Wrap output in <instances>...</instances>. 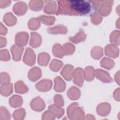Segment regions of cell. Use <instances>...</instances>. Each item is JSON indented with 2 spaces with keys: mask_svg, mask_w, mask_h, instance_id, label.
<instances>
[{
  "mask_svg": "<svg viewBox=\"0 0 120 120\" xmlns=\"http://www.w3.org/2000/svg\"><path fill=\"white\" fill-rule=\"evenodd\" d=\"M57 14L81 15L88 14L90 10L89 1L85 0H59Z\"/></svg>",
  "mask_w": 120,
  "mask_h": 120,
  "instance_id": "cell-1",
  "label": "cell"
},
{
  "mask_svg": "<svg viewBox=\"0 0 120 120\" xmlns=\"http://www.w3.org/2000/svg\"><path fill=\"white\" fill-rule=\"evenodd\" d=\"M113 3V0L101 1L98 7L99 13L103 16H107L110 13L111 11Z\"/></svg>",
  "mask_w": 120,
  "mask_h": 120,
  "instance_id": "cell-2",
  "label": "cell"
},
{
  "mask_svg": "<svg viewBox=\"0 0 120 120\" xmlns=\"http://www.w3.org/2000/svg\"><path fill=\"white\" fill-rule=\"evenodd\" d=\"M84 73L80 68H76L73 72L72 76L74 78V83L76 85L82 87L83 82Z\"/></svg>",
  "mask_w": 120,
  "mask_h": 120,
  "instance_id": "cell-3",
  "label": "cell"
},
{
  "mask_svg": "<svg viewBox=\"0 0 120 120\" xmlns=\"http://www.w3.org/2000/svg\"><path fill=\"white\" fill-rule=\"evenodd\" d=\"M35 59L36 55L34 51L29 47L27 48L23 57L24 62L29 66H32L35 64Z\"/></svg>",
  "mask_w": 120,
  "mask_h": 120,
  "instance_id": "cell-4",
  "label": "cell"
},
{
  "mask_svg": "<svg viewBox=\"0 0 120 120\" xmlns=\"http://www.w3.org/2000/svg\"><path fill=\"white\" fill-rule=\"evenodd\" d=\"M29 39V35L25 32L17 33L15 37V42L17 45L22 47L27 45Z\"/></svg>",
  "mask_w": 120,
  "mask_h": 120,
  "instance_id": "cell-5",
  "label": "cell"
},
{
  "mask_svg": "<svg viewBox=\"0 0 120 120\" xmlns=\"http://www.w3.org/2000/svg\"><path fill=\"white\" fill-rule=\"evenodd\" d=\"M95 75L98 79L104 82H110L112 81L109 74L107 72L100 69H98L95 71Z\"/></svg>",
  "mask_w": 120,
  "mask_h": 120,
  "instance_id": "cell-6",
  "label": "cell"
},
{
  "mask_svg": "<svg viewBox=\"0 0 120 120\" xmlns=\"http://www.w3.org/2000/svg\"><path fill=\"white\" fill-rule=\"evenodd\" d=\"M52 86V82L49 79H43L36 84L37 89L39 91L49 90Z\"/></svg>",
  "mask_w": 120,
  "mask_h": 120,
  "instance_id": "cell-7",
  "label": "cell"
},
{
  "mask_svg": "<svg viewBox=\"0 0 120 120\" xmlns=\"http://www.w3.org/2000/svg\"><path fill=\"white\" fill-rule=\"evenodd\" d=\"M13 10L17 15H23L27 12V5L24 2H18L14 5Z\"/></svg>",
  "mask_w": 120,
  "mask_h": 120,
  "instance_id": "cell-8",
  "label": "cell"
},
{
  "mask_svg": "<svg viewBox=\"0 0 120 120\" xmlns=\"http://www.w3.org/2000/svg\"><path fill=\"white\" fill-rule=\"evenodd\" d=\"M30 106L33 110L37 111L43 110L45 106L43 100L40 97H37L33 99L31 102Z\"/></svg>",
  "mask_w": 120,
  "mask_h": 120,
  "instance_id": "cell-9",
  "label": "cell"
},
{
  "mask_svg": "<svg viewBox=\"0 0 120 120\" xmlns=\"http://www.w3.org/2000/svg\"><path fill=\"white\" fill-rule=\"evenodd\" d=\"M105 54L112 58H116L119 56V50L118 47L114 45H108L105 47Z\"/></svg>",
  "mask_w": 120,
  "mask_h": 120,
  "instance_id": "cell-10",
  "label": "cell"
},
{
  "mask_svg": "<svg viewBox=\"0 0 120 120\" xmlns=\"http://www.w3.org/2000/svg\"><path fill=\"white\" fill-rule=\"evenodd\" d=\"M42 75V72L38 67H34L32 68L28 73V77L29 79L35 82L39 79Z\"/></svg>",
  "mask_w": 120,
  "mask_h": 120,
  "instance_id": "cell-11",
  "label": "cell"
},
{
  "mask_svg": "<svg viewBox=\"0 0 120 120\" xmlns=\"http://www.w3.org/2000/svg\"><path fill=\"white\" fill-rule=\"evenodd\" d=\"M23 51V48L18 45H14L11 48V51L13 55V59L14 60L18 61L21 60L22 52Z\"/></svg>",
  "mask_w": 120,
  "mask_h": 120,
  "instance_id": "cell-12",
  "label": "cell"
},
{
  "mask_svg": "<svg viewBox=\"0 0 120 120\" xmlns=\"http://www.w3.org/2000/svg\"><path fill=\"white\" fill-rule=\"evenodd\" d=\"M73 68V66L71 65H66L64 67L61 72V74L66 80L70 81L72 79Z\"/></svg>",
  "mask_w": 120,
  "mask_h": 120,
  "instance_id": "cell-13",
  "label": "cell"
},
{
  "mask_svg": "<svg viewBox=\"0 0 120 120\" xmlns=\"http://www.w3.org/2000/svg\"><path fill=\"white\" fill-rule=\"evenodd\" d=\"M42 42V38L41 36L37 33L31 32V38L30 45L32 47L36 48L40 45Z\"/></svg>",
  "mask_w": 120,
  "mask_h": 120,
  "instance_id": "cell-14",
  "label": "cell"
},
{
  "mask_svg": "<svg viewBox=\"0 0 120 120\" xmlns=\"http://www.w3.org/2000/svg\"><path fill=\"white\" fill-rule=\"evenodd\" d=\"M55 85L54 89L56 91L62 92L65 90L66 83L60 76H57L54 79Z\"/></svg>",
  "mask_w": 120,
  "mask_h": 120,
  "instance_id": "cell-15",
  "label": "cell"
},
{
  "mask_svg": "<svg viewBox=\"0 0 120 120\" xmlns=\"http://www.w3.org/2000/svg\"><path fill=\"white\" fill-rule=\"evenodd\" d=\"M67 29L63 25H59L53 27L49 28L47 29L48 33L52 34H66L67 32Z\"/></svg>",
  "mask_w": 120,
  "mask_h": 120,
  "instance_id": "cell-16",
  "label": "cell"
},
{
  "mask_svg": "<svg viewBox=\"0 0 120 120\" xmlns=\"http://www.w3.org/2000/svg\"><path fill=\"white\" fill-rule=\"evenodd\" d=\"M45 6L44 11L45 13L48 14H54L57 10V4L55 1H47Z\"/></svg>",
  "mask_w": 120,
  "mask_h": 120,
  "instance_id": "cell-17",
  "label": "cell"
},
{
  "mask_svg": "<svg viewBox=\"0 0 120 120\" xmlns=\"http://www.w3.org/2000/svg\"><path fill=\"white\" fill-rule=\"evenodd\" d=\"M80 91L76 87L73 86L69 88L67 91V95L71 100H77L80 96Z\"/></svg>",
  "mask_w": 120,
  "mask_h": 120,
  "instance_id": "cell-18",
  "label": "cell"
},
{
  "mask_svg": "<svg viewBox=\"0 0 120 120\" xmlns=\"http://www.w3.org/2000/svg\"><path fill=\"white\" fill-rule=\"evenodd\" d=\"M111 107L109 104L104 103L100 104L97 107V112L100 115H106L109 113Z\"/></svg>",
  "mask_w": 120,
  "mask_h": 120,
  "instance_id": "cell-19",
  "label": "cell"
},
{
  "mask_svg": "<svg viewBox=\"0 0 120 120\" xmlns=\"http://www.w3.org/2000/svg\"><path fill=\"white\" fill-rule=\"evenodd\" d=\"M50 59V55L46 52H42L38 54V62L39 65L43 66L47 65Z\"/></svg>",
  "mask_w": 120,
  "mask_h": 120,
  "instance_id": "cell-20",
  "label": "cell"
},
{
  "mask_svg": "<svg viewBox=\"0 0 120 120\" xmlns=\"http://www.w3.org/2000/svg\"><path fill=\"white\" fill-rule=\"evenodd\" d=\"M3 21L8 26H11L15 25L16 22V18L10 12L6 13L4 17Z\"/></svg>",
  "mask_w": 120,
  "mask_h": 120,
  "instance_id": "cell-21",
  "label": "cell"
},
{
  "mask_svg": "<svg viewBox=\"0 0 120 120\" xmlns=\"http://www.w3.org/2000/svg\"><path fill=\"white\" fill-rule=\"evenodd\" d=\"M86 38V36L84 31L82 30H80L75 36L70 37L69 40L74 43H78L85 40Z\"/></svg>",
  "mask_w": 120,
  "mask_h": 120,
  "instance_id": "cell-22",
  "label": "cell"
},
{
  "mask_svg": "<svg viewBox=\"0 0 120 120\" xmlns=\"http://www.w3.org/2000/svg\"><path fill=\"white\" fill-rule=\"evenodd\" d=\"M30 8L33 11H39L40 10L44 5V2L42 0H30L29 3Z\"/></svg>",
  "mask_w": 120,
  "mask_h": 120,
  "instance_id": "cell-23",
  "label": "cell"
},
{
  "mask_svg": "<svg viewBox=\"0 0 120 120\" xmlns=\"http://www.w3.org/2000/svg\"><path fill=\"white\" fill-rule=\"evenodd\" d=\"M15 88L16 92L21 94L24 93L28 90V87L22 81H19L15 83Z\"/></svg>",
  "mask_w": 120,
  "mask_h": 120,
  "instance_id": "cell-24",
  "label": "cell"
},
{
  "mask_svg": "<svg viewBox=\"0 0 120 120\" xmlns=\"http://www.w3.org/2000/svg\"><path fill=\"white\" fill-rule=\"evenodd\" d=\"M9 104L13 107H17L22 105V99L20 96L14 95L9 99Z\"/></svg>",
  "mask_w": 120,
  "mask_h": 120,
  "instance_id": "cell-25",
  "label": "cell"
},
{
  "mask_svg": "<svg viewBox=\"0 0 120 120\" xmlns=\"http://www.w3.org/2000/svg\"><path fill=\"white\" fill-rule=\"evenodd\" d=\"M13 92L12 84L8 83L2 85L0 87V93L4 96H8Z\"/></svg>",
  "mask_w": 120,
  "mask_h": 120,
  "instance_id": "cell-26",
  "label": "cell"
},
{
  "mask_svg": "<svg viewBox=\"0 0 120 120\" xmlns=\"http://www.w3.org/2000/svg\"><path fill=\"white\" fill-rule=\"evenodd\" d=\"M95 75V70L92 67L89 66L85 68L84 76L85 79L88 81L92 80Z\"/></svg>",
  "mask_w": 120,
  "mask_h": 120,
  "instance_id": "cell-27",
  "label": "cell"
},
{
  "mask_svg": "<svg viewBox=\"0 0 120 120\" xmlns=\"http://www.w3.org/2000/svg\"><path fill=\"white\" fill-rule=\"evenodd\" d=\"M49 109L52 114L53 113L55 116H58H58H59V118L64 113V111L62 108H60V106L56 105H50L49 107Z\"/></svg>",
  "mask_w": 120,
  "mask_h": 120,
  "instance_id": "cell-28",
  "label": "cell"
},
{
  "mask_svg": "<svg viewBox=\"0 0 120 120\" xmlns=\"http://www.w3.org/2000/svg\"><path fill=\"white\" fill-rule=\"evenodd\" d=\"M100 65L103 68L109 70L113 68L114 65V62L112 60L105 57L101 60Z\"/></svg>",
  "mask_w": 120,
  "mask_h": 120,
  "instance_id": "cell-29",
  "label": "cell"
},
{
  "mask_svg": "<svg viewBox=\"0 0 120 120\" xmlns=\"http://www.w3.org/2000/svg\"><path fill=\"white\" fill-rule=\"evenodd\" d=\"M38 19L42 23L47 25H52L53 24L55 21V17L52 16L41 15L39 16Z\"/></svg>",
  "mask_w": 120,
  "mask_h": 120,
  "instance_id": "cell-30",
  "label": "cell"
},
{
  "mask_svg": "<svg viewBox=\"0 0 120 120\" xmlns=\"http://www.w3.org/2000/svg\"><path fill=\"white\" fill-rule=\"evenodd\" d=\"M52 52L54 56L58 58H61L64 55L63 52L62 47L59 44H56L53 45L52 48Z\"/></svg>",
  "mask_w": 120,
  "mask_h": 120,
  "instance_id": "cell-31",
  "label": "cell"
},
{
  "mask_svg": "<svg viewBox=\"0 0 120 120\" xmlns=\"http://www.w3.org/2000/svg\"><path fill=\"white\" fill-rule=\"evenodd\" d=\"M40 22L38 18L31 19L28 22L29 28L32 30H36L40 27Z\"/></svg>",
  "mask_w": 120,
  "mask_h": 120,
  "instance_id": "cell-32",
  "label": "cell"
},
{
  "mask_svg": "<svg viewBox=\"0 0 120 120\" xmlns=\"http://www.w3.org/2000/svg\"><path fill=\"white\" fill-rule=\"evenodd\" d=\"M62 49L64 55H70L74 52L75 47L69 43H66L63 45Z\"/></svg>",
  "mask_w": 120,
  "mask_h": 120,
  "instance_id": "cell-33",
  "label": "cell"
},
{
  "mask_svg": "<svg viewBox=\"0 0 120 120\" xmlns=\"http://www.w3.org/2000/svg\"><path fill=\"white\" fill-rule=\"evenodd\" d=\"M91 54L94 59H99L103 56V49L98 46H95L92 48Z\"/></svg>",
  "mask_w": 120,
  "mask_h": 120,
  "instance_id": "cell-34",
  "label": "cell"
},
{
  "mask_svg": "<svg viewBox=\"0 0 120 120\" xmlns=\"http://www.w3.org/2000/svg\"><path fill=\"white\" fill-rule=\"evenodd\" d=\"M62 66L63 63L62 61L59 60H58L54 59L51 62L50 65V68L52 70L57 72L61 68Z\"/></svg>",
  "mask_w": 120,
  "mask_h": 120,
  "instance_id": "cell-35",
  "label": "cell"
},
{
  "mask_svg": "<svg viewBox=\"0 0 120 120\" xmlns=\"http://www.w3.org/2000/svg\"><path fill=\"white\" fill-rule=\"evenodd\" d=\"M120 31L114 30L112 32L110 35V41L114 45H119Z\"/></svg>",
  "mask_w": 120,
  "mask_h": 120,
  "instance_id": "cell-36",
  "label": "cell"
},
{
  "mask_svg": "<svg viewBox=\"0 0 120 120\" xmlns=\"http://www.w3.org/2000/svg\"><path fill=\"white\" fill-rule=\"evenodd\" d=\"M91 21L93 23L95 24H99L102 20V17L101 16L98 12H94L91 15Z\"/></svg>",
  "mask_w": 120,
  "mask_h": 120,
  "instance_id": "cell-37",
  "label": "cell"
},
{
  "mask_svg": "<svg viewBox=\"0 0 120 120\" xmlns=\"http://www.w3.org/2000/svg\"><path fill=\"white\" fill-rule=\"evenodd\" d=\"M10 77L6 73H0V84L4 85L9 83Z\"/></svg>",
  "mask_w": 120,
  "mask_h": 120,
  "instance_id": "cell-38",
  "label": "cell"
},
{
  "mask_svg": "<svg viewBox=\"0 0 120 120\" xmlns=\"http://www.w3.org/2000/svg\"><path fill=\"white\" fill-rule=\"evenodd\" d=\"M0 60L2 61H8L10 60V55L6 49L0 51Z\"/></svg>",
  "mask_w": 120,
  "mask_h": 120,
  "instance_id": "cell-39",
  "label": "cell"
},
{
  "mask_svg": "<svg viewBox=\"0 0 120 120\" xmlns=\"http://www.w3.org/2000/svg\"><path fill=\"white\" fill-rule=\"evenodd\" d=\"M54 100L55 104L59 106H62L64 105V100L62 97L60 95H56L54 97Z\"/></svg>",
  "mask_w": 120,
  "mask_h": 120,
  "instance_id": "cell-40",
  "label": "cell"
},
{
  "mask_svg": "<svg viewBox=\"0 0 120 120\" xmlns=\"http://www.w3.org/2000/svg\"><path fill=\"white\" fill-rule=\"evenodd\" d=\"M11 3L10 0H0V7L1 8H5L7 6H8Z\"/></svg>",
  "mask_w": 120,
  "mask_h": 120,
  "instance_id": "cell-41",
  "label": "cell"
},
{
  "mask_svg": "<svg viewBox=\"0 0 120 120\" xmlns=\"http://www.w3.org/2000/svg\"><path fill=\"white\" fill-rule=\"evenodd\" d=\"M100 1H98V0H90L89 1V2L90 3H91L94 7V8L95 9H97L100 5Z\"/></svg>",
  "mask_w": 120,
  "mask_h": 120,
  "instance_id": "cell-42",
  "label": "cell"
},
{
  "mask_svg": "<svg viewBox=\"0 0 120 120\" xmlns=\"http://www.w3.org/2000/svg\"><path fill=\"white\" fill-rule=\"evenodd\" d=\"M7 32V28L2 24V23H0V34L1 35H6Z\"/></svg>",
  "mask_w": 120,
  "mask_h": 120,
  "instance_id": "cell-43",
  "label": "cell"
},
{
  "mask_svg": "<svg viewBox=\"0 0 120 120\" xmlns=\"http://www.w3.org/2000/svg\"><path fill=\"white\" fill-rule=\"evenodd\" d=\"M120 89L118 88L117 90H115V91L114 92L113 94V97L114 98H115V100H117V101H119L120 100V98H119V93H120V91H119Z\"/></svg>",
  "mask_w": 120,
  "mask_h": 120,
  "instance_id": "cell-44",
  "label": "cell"
},
{
  "mask_svg": "<svg viewBox=\"0 0 120 120\" xmlns=\"http://www.w3.org/2000/svg\"><path fill=\"white\" fill-rule=\"evenodd\" d=\"M6 45V39L5 38L0 37V47H4Z\"/></svg>",
  "mask_w": 120,
  "mask_h": 120,
  "instance_id": "cell-45",
  "label": "cell"
},
{
  "mask_svg": "<svg viewBox=\"0 0 120 120\" xmlns=\"http://www.w3.org/2000/svg\"><path fill=\"white\" fill-rule=\"evenodd\" d=\"M115 80L118 84H119V71L115 74Z\"/></svg>",
  "mask_w": 120,
  "mask_h": 120,
  "instance_id": "cell-46",
  "label": "cell"
}]
</instances>
